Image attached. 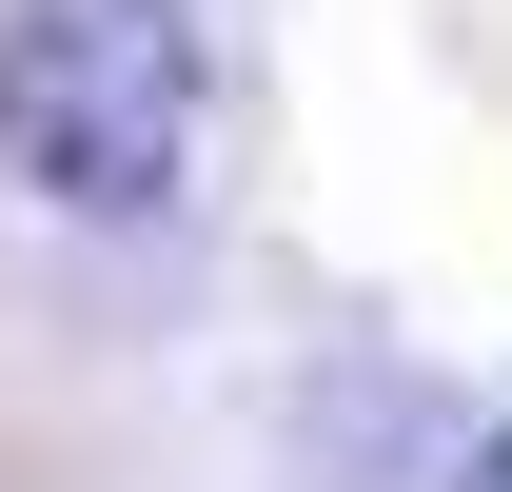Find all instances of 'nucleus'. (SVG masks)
Masks as SVG:
<instances>
[{"instance_id":"obj_1","label":"nucleus","mask_w":512,"mask_h":492,"mask_svg":"<svg viewBox=\"0 0 512 492\" xmlns=\"http://www.w3.org/2000/svg\"><path fill=\"white\" fill-rule=\"evenodd\" d=\"M197 158V20L178 0H0V178L60 217H158Z\"/></svg>"},{"instance_id":"obj_2","label":"nucleus","mask_w":512,"mask_h":492,"mask_svg":"<svg viewBox=\"0 0 512 492\" xmlns=\"http://www.w3.org/2000/svg\"><path fill=\"white\" fill-rule=\"evenodd\" d=\"M473 492H512V433H493V453H473Z\"/></svg>"}]
</instances>
